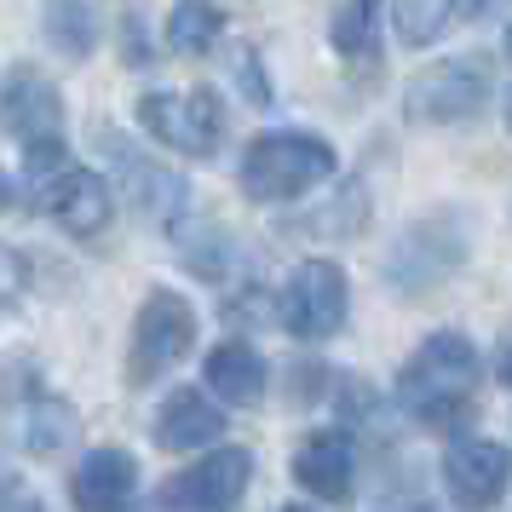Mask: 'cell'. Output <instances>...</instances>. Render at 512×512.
I'll list each match as a JSON object with an SVG mask.
<instances>
[{
    "mask_svg": "<svg viewBox=\"0 0 512 512\" xmlns=\"http://www.w3.org/2000/svg\"><path fill=\"white\" fill-rule=\"evenodd\" d=\"M478 392V351L466 334H432L397 374V403L420 426H455Z\"/></svg>",
    "mask_w": 512,
    "mask_h": 512,
    "instance_id": "cell-1",
    "label": "cell"
},
{
    "mask_svg": "<svg viewBox=\"0 0 512 512\" xmlns=\"http://www.w3.org/2000/svg\"><path fill=\"white\" fill-rule=\"evenodd\" d=\"M0 121L6 133L24 144V162L35 173V185L64 173V98L41 70H12L0 87Z\"/></svg>",
    "mask_w": 512,
    "mask_h": 512,
    "instance_id": "cell-2",
    "label": "cell"
},
{
    "mask_svg": "<svg viewBox=\"0 0 512 512\" xmlns=\"http://www.w3.org/2000/svg\"><path fill=\"white\" fill-rule=\"evenodd\" d=\"M328 173H334V144L317 133H265L242 156L248 202H294L300 190L323 185Z\"/></svg>",
    "mask_w": 512,
    "mask_h": 512,
    "instance_id": "cell-3",
    "label": "cell"
},
{
    "mask_svg": "<svg viewBox=\"0 0 512 512\" xmlns=\"http://www.w3.org/2000/svg\"><path fill=\"white\" fill-rule=\"evenodd\" d=\"M484 104H489V64L484 58H449V64H432L426 75L409 81L403 116L415 127H449V121H472Z\"/></svg>",
    "mask_w": 512,
    "mask_h": 512,
    "instance_id": "cell-4",
    "label": "cell"
},
{
    "mask_svg": "<svg viewBox=\"0 0 512 512\" xmlns=\"http://www.w3.org/2000/svg\"><path fill=\"white\" fill-rule=\"evenodd\" d=\"M248 478H254V455L248 449H213L202 455L196 466L185 472H173L162 484V507L167 512H236L242 507V495H248Z\"/></svg>",
    "mask_w": 512,
    "mask_h": 512,
    "instance_id": "cell-5",
    "label": "cell"
},
{
    "mask_svg": "<svg viewBox=\"0 0 512 512\" xmlns=\"http://www.w3.org/2000/svg\"><path fill=\"white\" fill-rule=\"evenodd\" d=\"M196 346V311L179 294H150L133 323V351H127V380L150 386L156 374H167L185 351Z\"/></svg>",
    "mask_w": 512,
    "mask_h": 512,
    "instance_id": "cell-6",
    "label": "cell"
},
{
    "mask_svg": "<svg viewBox=\"0 0 512 512\" xmlns=\"http://www.w3.org/2000/svg\"><path fill=\"white\" fill-rule=\"evenodd\" d=\"M139 127L156 133L167 150L179 156H213L219 150V98L208 87H190V93H144L139 98Z\"/></svg>",
    "mask_w": 512,
    "mask_h": 512,
    "instance_id": "cell-7",
    "label": "cell"
},
{
    "mask_svg": "<svg viewBox=\"0 0 512 512\" xmlns=\"http://www.w3.org/2000/svg\"><path fill=\"white\" fill-rule=\"evenodd\" d=\"M346 305H351V294H346L340 265L311 259L282 288V323H288L294 340H334L340 323H346Z\"/></svg>",
    "mask_w": 512,
    "mask_h": 512,
    "instance_id": "cell-8",
    "label": "cell"
},
{
    "mask_svg": "<svg viewBox=\"0 0 512 512\" xmlns=\"http://www.w3.org/2000/svg\"><path fill=\"white\" fill-rule=\"evenodd\" d=\"M443 484L455 495V507H466V512L495 507L512 484V449H501V443H489V438L449 443V455H443Z\"/></svg>",
    "mask_w": 512,
    "mask_h": 512,
    "instance_id": "cell-9",
    "label": "cell"
},
{
    "mask_svg": "<svg viewBox=\"0 0 512 512\" xmlns=\"http://www.w3.org/2000/svg\"><path fill=\"white\" fill-rule=\"evenodd\" d=\"M41 208L75 236H98L110 225V185L87 173V167H64V173H52L41 179Z\"/></svg>",
    "mask_w": 512,
    "mask_h": 512,
    "instance_id": "cell-10",
    "label": "cell"
},
{
    "mask_svg": "<svg viewBox=\"0 0 512 512\" xmlns=\"http://www.w3.org/2000/svg\"><path fill=\"white\" fill-rule=\"evenodd\" d=\"M294 478L317 501H351V484H357V443H351V432L305 438L300 455H294Z\"/></svg>",
    "mask_w": 512,
    "mask_h": 512,
    "instance_id": "cell-11",
    "label": "cell"
},
{
    "mask_svg": "<svg viewBox=\"0 0 512 512\" xmlns=\"http://www.w3.org/2000/svg\"><path fill=\"white\" fill-rule=\"evenodd\" d=\"M133 489H139V466L121 449H93L75 466V512H133Z\"/></svg>",
    "mask_w": 512,
    "mask_h": 512,
    "instance_id": "cell-12",
    "label": "cell"
},
{
    "mask_svg": "<svg viewBox=\"0 0 512 512\" xmlns=\"http://www.w3.org/2000/svg\"><path fill=\"white\" fill-rule=\"evenodd\" d=\"M225 438V409H213L202 392H173L156 415V443L185 455V449H202V443Z\"/></svg>",
    "mask_w": 512,
    "mask_h": 512,
    "instance_id": "cell-13",
    "label": "cell"
},
{
    "mask_svg": "<svg viewBox=\"0 0 512 512\" xmlns=\"http://www.w3.org/2000/svg\"><path fill=\"white\" fill-rule=\"evenodd\" d=\"M265 357L254 346H242V340H225V346L208 351V392L219 403H231V409H254L259 397H265Z\"/></svg>",
    "mask_w": 512,
    "mask_h": 512,
    "instance_id": "cell-14",
    "label": "cell"
},
{
    "mask_svg": "<svg viewBox=\"0 0 512 512\" xmlns=\"http://www.w3.org/2000/svg\"><path fill=\"white\" fill-rule=\"evenodd\" d=\"M110 156H116V167L127 173V190H133V208L150 213V219H179L185 213V185L167 173V167L144 162L139 150H127L121 139H110Z\"/></svg>",
    "mask_w": 512,
    "mask_h": 512,
    "instance_id": "cell-15",
    "label": "cell"
},
{
    "mask_svg": "<svg viewBox=\"0 0 512 512\" xmlns=\"http://www.w3.org/2000/svg\"><path fill=\"white\" fill-rule=\"evenodd\" d=\"M380 12H386V0H346L334 12V52L351 70H380Z\"/></svg>",
    "mask_w": 512,
    "mask_h": 512,
    "instance_id": "cell-16",
    "label": "cell"
},
{
    "mask_svg": "<svg viewBox=\"0 0 512 512\" xmlns=\"http://www.w3.org/2000/svg\"><path fill=\"white\" fill-rule=\"evenodd\" d=\"M219 29H225V18H219L213 0H179L173 18H167V41H173V52H185V58H202L219 41Z\"/></svg>",
    "mask_w": 512,
    "mask_h": 512,
    "instance_id": "cell-17",
    "label": "cell"
},
{
    "mask_svg": "<svg viewBox=\"0 0 512 512\" xmlns=\"http://www.w3.org/2000/svg\"><path fill=\"white\" fill-rule=\"evenodd\" d=\"M12 415H24V432L12 443H24V449H52V443H64L75 432V420L64 403H52V397H35V403H18Z\"/></svg>",
    "mask_w": 512,
    "mask_h": 512,
    "instance_id": "cell-18",
    "label": "cell"
},
{
    "mask_svg": "<svg viewBox=\"0 0 512 512\" xmlns=\"http://www.w3.org/2000/svg\"><path fill=\"white\" fill-rule=\"evenodd\" d=\"M47 29H52V41H58L64 58H87L93 52V12H87V0H52Z\"/></svg>",
    "mask_w": 512,
    "mask_h": 512,
    "instance_id": "cell-19",
    "label": "cell"
},
{
    "mask_svg": "<svg viewBox=\"0 0 512 512\" xmlns=\"http://www.w3.org/2000/svg\"><path fill=\"white\" fill-rule=\"evenodd\" d=\"M449 18H455V0H397V35H403L409 47L438 41Z\"/></svg>",
    "mask_w": 512,
    "mask_h": 512,
    "instance_id": "cell-20",
    "label": "cell"
},
{
    "mask_svg": "<svg viewBox=\"0 0 512 512\" xmlns=\"http://www.w3.org/2000/svg\"><path fill=\"white\" fill-rule=\"evenodd\" d=\"M24 282H29V265H24L18 254H12L6 242H0V311H6V305L24 294Z\"/></svg>",
    "mask_w": 512,
    "mask_h": 512,
    "instance_id": "cell-21",
    "label": "cell"
},
{
    "mask_svg": "<svg viewBox=\"0 0 512 512\" xmlns=\"http://www.w3.org/2000/svg\"><path fill=\"white\" fill-rule=\"evenodd\" d=\"M507 0H455V18H489V12H501Z\"/></svg>",
    "mask_w": 512,
    "mask_h": 512,
    "instance_id": "cell-22",
    "label": "cell"
},
{
    "mask_svg": "<svg viewBox=\"0 0 512 512\" xmlns=\"http://www.w3.org/2000/svg\"><path fill=\"white\" fill-rule=\"evenodd\" d=\"M12 507H24V501H18V484H12V478H0V512H12Z\"/></svg>",
    "mask_w": 512,
    "mask_h": 512,
    "instance_id": "cell-23",
    "label": "cell"
},
{
    "mask_svg": "<svg viewBox=\"0 0 512 512\" xmlns=\"http://www.w3.org/2000/svg\"><path fill=\"white\" fill-rule=\"evenodd\" d=\"M12 202H18V185H12V179L0 173V208H12Z\"/></svg>",
    "mask_w": 512,
    "mask_h": 512,
    "instance_id": "cell-24",
    "label": "cell"
},
{
    "mask_svg": "<svg viewBox=\"0 0 512 512\" xmlns=\"http://www.w3.org/2000/svg\"><path fill=\"white\" fill-rule=\"evenodd\" d=\"M501 380H507V386H512V346L501 351Z\"/></svg>",
    "mask_w": 512,
    "mask_h": 512,
    "instance_id": "cell-25",
    "label": "cell"
},
{
    "mask_svg": "<svg viewBox=\"0 0 512 512\" xmlns=\"http://www.w3.org/2000/svg\"><path fill=\"white\" fill-rule=\"evenodd\" d=\"M507 127H512V93H507Z\"/></svg>",
    "mask_w": 512,
    "mask_h": 512,
    "instance_id": "cell-26",
    "label": "cell"
},
{
    "mask_svg": "<svg viewBox=\"0 0 512 512\" xmlns=\"http://www.w3.org/2000/svg\"><path fill=\"white\" fill-rule=\"evenodd\" d=\"M288 512H317V507H288Z\"/></svg>",
    "mask_w": 512,
    "mask_h": 512,
    "instance_id": "cell-27",
    "label": "cell"
}]
</instances>
